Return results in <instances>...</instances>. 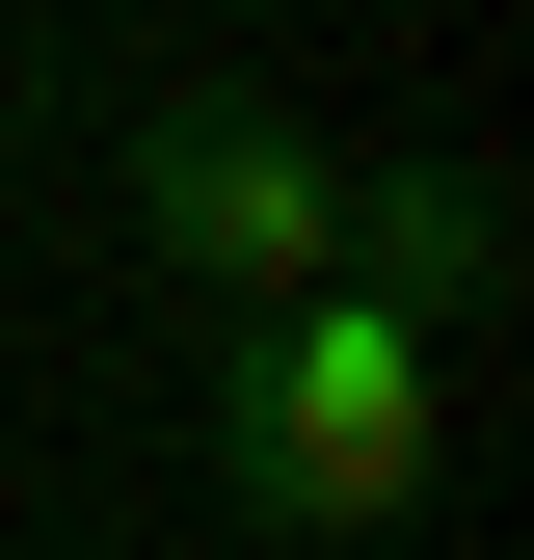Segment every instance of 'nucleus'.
<instances>
[{
  "label": "nucleus",
  "instance_id": "obj_1",
  "mask_svg": "<svg viewBox=\"0 0 534 560\" xmlns=\"http://www.w3.org/2000/svg\"><path fill=\"white\" fill-rule=\"evenodd\" d=\"M214 480L267 534H400L454 480V374H428V320L400 294H267V320H214Z\"/></svg>",
  "mask_w": 534,
  "mask_h": 560
},
{
  "label": "nucleus",
  "instance_id": "obj_2",
  "mask_svg": "<svg viewBox=\"0 0 534 560\" xmlns=\"http://www.w3.org/2000/svg\"><path fill=\"white\" fill-rule=\"evenodd\" d=\"M134 241H161L187 320H267V294L348 267V161H321L267 81H161V107H134Z\"/></svg>",
  "mask_w": 534,
  "mask_h": 560
},
{
  "label": "nucleus",
  "instance_id": "obj_3",
  "mask_svg": "<svg viewBox=\"0 0 534 560\" xmlns=\"http://www.w3.org/2000/svg\"><path fill=\"white\" fill-rule=\"evenodd\" d=\"M348 294H400V320H508V214H481V161H374L348 187Z\"/></svg>",
  "mask_w": 534,
  "mask_h": 560
}]
</instances>
